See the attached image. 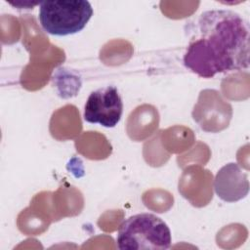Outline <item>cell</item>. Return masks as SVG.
<instances>
[{
  "label": "cell",
  "instance_id": "cell-1",
  "mask_svg": "<svg viewBox=\"0 0 250 250\" xmlns=\"http://www.w3.org/2000/svg\"><path fill=\"white\" fill-rule=\"evenodd\" d=\"M187 31L183 62L191 72L213 78L219 73L248 70L250 27L238 13L225 9L203 12Z\"/></svg>",
  "mask_w": 250,
  "mask_h": 250
},
{
  "label": "cell",
  "instance_id": "cell-2",
  "mask_svg": "<svg viewBox=\"0 0 250 250\" xmlns=\"http://www.w3.org/2000/svg\"><path fill=\"white\" fill-rule=\"evenodd\" d=\"M172 243L168 225L151 213H140L119 226L116 244L120 250H165Z\"/></svg>",
  "mask_w": 250,
  "mask_h": 250
},
{
  "label": "cell",
  "instance_id": "cell-3",
  "mask_svg": "<svg viewBox=\"0 0 250 250\" xmlns=\"http://www.w3.org/2000/svg\"><path fill=\"white\" fill-rule=\"evenodd\" d=\"M86 0L44 1L39 4L38 20L42 29L55 36H67L81 31L93 16Z\"/></svg>",
  "mask_w": 250,
  "mask_h": 250
},
{
  "label": "cell",
  "instance_id": "cell-4",
  "mask_svg": "<svg viewBox=\"0 0 250 250\" xmlns=\"http://www.w3.org/2000/svg\"><path fill=\"white\" fill-rule=\"evenodd\" d=\"M123 113L122 98L115 86L109 85L93 91L84 105L83 118L91 124L105 128L115 127Z\"/></svg>",
  "mask_w": 250,
  "mask_h": 250
},
{
  "label": "cell",
  "instance_id": "cell-5",
  "mask_svg": "<svg viewBox=\"0 0 250 250\" xmlns=\"http://www.w3.org/2000/svg\"><path fill=\"white\" fill-rule=\"evenodd\" d=\"M214 188L218 196L228 202H234L248 194L249 182L236 163H228L217 173Z\"/></svg>",
  "mask_w": 250,
  "mask_h": 250
}]
</instances>
